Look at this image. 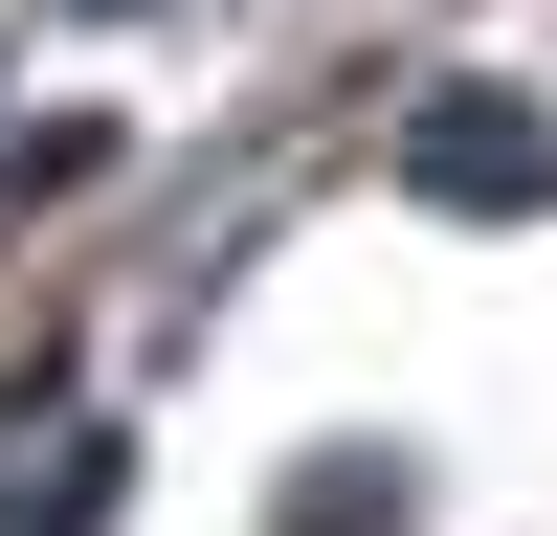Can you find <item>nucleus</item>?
Returning <instances> with one entry per match:
<instances>
[{
    "instance_id": "nucleus-2",
    "label": "nucleus",
    "mask_w": 557,
    "mask_h": 536,
    "mask_svg": "<svg viewBox=\"0 0 557 536\" xmlns=\"http://www.w3.org/2000/svg\"><path fill=\"white\" fill-rule=\"evenodd\" d=\"M112 491H134V447L67 425V447H23V470H0V536H112Z\"/></svg>"
},
{
    "instance_id": "nucleus-3",
    "label": "nucleus",
    "mask_w": 557,
    "mask_h": 536,
    "mask_svg": "<svg viewBox=\"0 0 557 536\" xmlns=\"http://www.w3.org/2000/svg\"><path fill=\"white\" fill-rule=\"evenodd\" d=\"M67 23H134V0H67Z\"/></svg>"
},
{
    "instance_id": "nucleus-1",
    "label": "nucleus",
    "mask_w": 557,
    "mask_h": 536,
    "mask_svg": "<svg viewBox=\"0 0 557 536\" xmlns=\"http://www.w3.org/2000/svg\"><path fill=\"white\" fill-rule=\"evenodd\" d=\"M401 202L535 223V202H557V112H535V89H424V112H401Z\"/></svg>"
}]
</instances>
